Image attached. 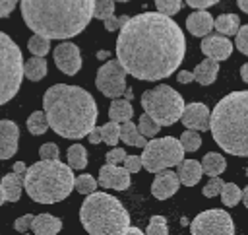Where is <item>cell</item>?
<instances>
[{
    "label": "cell",
    "mask_w": 248,
    "mask_h": 235,
    "mask_svg": "<svg viewBox=\"0 0 248 235\" xmlns=\"http://www.w3.org/2000/svg\"><path fill=\"white\" fill-rule=\"evenodd\" d=\"M186 39L170 16L143 12L120 27L116 39V60L136 80L155 82L169 78L182 64Z\"/></svg>",
    "instance_id": "obj_1"
},
{
    "label": "cell",
    "mask_w": 248,
    "mask_h": 235,
    "mask_svg": "<svg viewBox=\"0 0 248 235\" xmlns=\"http://www.w3.org/2000/svg\"><path fill=\"white\" fill-rule=\"evenodd\" d=\"M43 113L48 128L62 138H85L97 122V103L89 91L78 85L56 84L43 95Z\"/></svg>",
    "instance_id": "obj_2"
},
{
    "label": "cell",
    "mask_w": 248,
    "mask_h": 235,
    "mask_svg": "<svg viewBox=\"0 0 248 235\" xmlns=\"http://www.w3.org/2000/svg\"><path fill=\"white\" fill-rule=\"evenodd\" d=\"M95 0H21V17L31 31L46 39H72L93 17Z\"/></svg>",
    "instance_id": "obj_3"
},
{
    "label": "cell",
    "mask_w": 248,
    "mask_h": 235,
    "mask_svg": "<svg viewBox=\"0 0 248 235\" xmlns=\"http://www.w3.org/2000/svg\"><path fill=\"white\" fill-rule=\"evenodd\" d=\"M209 130L223 151L248 157V89L232 91L217 101L209 115Z\"/></svg>",
    "instance_id": "obj_4"
},
{
    "label": "cell",
    "mask_w": 248,
    "mask_h": 235,
    "mask_svg": "<svg viewBox=\"0 0 248 235\" xmlns=\"http://www.w3.org/2000/svg\"><path fill=\"white\" fill-rule=\"evenodd\" d=\"M74 171L60 159H41L25 169L23 186L33 202L56 204L74 190Z\"/></svg>",
    "instance_id": "obj_5"
},
{
    "label": "cell",
    "mask_w": 248,
    "mask_h": 235,
    "mask_svg": "<svg viewBox=\"0 0 248 235\" xmlns=\"http://www.w3.org/2000/svg\"><path fill=\"white\" fill-rule=\"evenodd\" d=\"M79 221L91 235H122L130 225V214L124 204L107 192H89L79 208Z\"/></svg>",
    "instance_id": "obj_6"
},
{
    "label": "cell",
    "mask_w": 248,
    "mask_h": 235,
    "mask_svg": "<svg viewBox=\"0 0 248 235\" xmlns=\"http://www.w3.org/2000/svg\"><path fill=\"white\" fill-rule=\"evenodd\" d=\"M141 107L159 126H170L180 120L184 99L176 89H172L167 84H161L153 89L143 91Z\"/></svg>",
    "instance_id": "obj_7"
},
{
    "label": "cell",
    "mask_w": 248,
    "mask_h": 235,
    "mask_svg": "<svg viewBox=\"0 0 248 235\" xmlns=\"http://www.w3.org/2000/svg\"><path fill=\"white\" fill-rule=\"evenodd\" d=\"M23 80V56L10 35L0 31V105L19 91Z\"/></svg>",
    "instance_id": "obj_8"
},
{
    "label": "cell",
    "mask_w": 248,
    "mask_h": 235,
    "mask_svg": "<svg viewBox=\"0 0 248 235\" xmlns=\"http://www.w3.org/2000/svg\"><path fill=\"white\" fill-rule=\"evenodd\" d=\"M141 167L149 173H159L163 169H170L178 165L184 159V148L180 140L172 136L165 138H153L151 142H145L141 151Z\"/></svg>",
    "instance_id": "obj_9"
},
{
    "label": "cell",
    "mask_w": 248,
    "mask_h": 235,
    "mask_svg": "<svg viewBox=\"0 0 248 235\" xmlns=\"http://www.w3.org/2000/svg\"><path fill=\"white\" fill-rule=\"evenodd\" d=\"M190 231L194 235H232L234 221L227 210L211 208L194 218L190 223Z\"/></svg>",
    "instance_id": "obj_10"
},
{
    "label": "cell",
    "mask_w": 248,
    "mask_h": 235,
    "mask_svg": "<svg viewBox=\"0 0 248 235\" xmlns=\"http://www.w3.org/2000/svg\"><path fill=\"white\" fill-rule=\"evenodd\" d=\"M95 85L97 89L105 95V97H120L124 95V91L128 89L126 85V72L120 66L118 60H108L105 62L99 70H97V78H95Z\"/></svg>",
    "instance_id": "obj_11"
},
{
    "label": "cell",
    "mask_w": 248,
    "mask_h": 235,
    "mask_svg": "<svg viewBox=\"0 0 248 235\" xmlns=\"http://www.w3.org/2000/svg\"><path fill=\"white\" fill-rule=\"evenodd\" d=\"M52 56H54L56 68L60 72H64L66 76H74L81 68V52H79L78 45H74L70 41H62L60 45H56Z\"/></svg>",
    "instance_id": "obj_12"
},
{
    "label": "cell",
    "mask_w": 248,
    "mask_h": 235,
    "mask_svg": "<svg viewBox=\"0 0 248 235\" xmlns=\"http://www.w3.org/2000/svg\"><path fill=\"white\" fill-rule=\"evenodd\" d=\"M132 179L128 169L114 165V163H107L99 169V181L97 185H101L103 188H112V190H126L130 186Z\"/></svg>",
    "instance_id": "obj_13"
},
{
    "label": "cell",
    "mask_w": 248,
    "mask_h": 235,
    "mask_svg": "<svg viewBox=\"0 0 248 235\" xmlns=\"http://www.w3.org/2000/svg\"><path fill=\"white\" fill-rule=\"evenodd\" d=\"M209 115L211 111L207 109V105L203 103H188L182 109L180 120L184 124V128H192V130H209Z\"/></svg>",
    "instance_id": "obj_14"
},
{
    "label": "cell",
    "mask_w": 248,
    "mask_h": 235,
    "mask_svg": "<svg viewBox=\"0 0 248 235\" xmlns=\"http://www.w3.org/2000/svg\"><path fill=\"white\" fill-rule=\"evenodd\" d=\"M202 52L207 56V58H213L217 62L221 60H227L231 54H232V43L231 39H227L225 35H205L202 39Z\"/></svg>",
    "instance_id": "obj_15"
},
{
    "label": "cell",
    "mask_w": 248,
    "mask_h": 235,
    "mask_svg": "<svg viewBox=\"0 0 248 235\" xmlns=\"http://www.w3.org/2000/svg\"><path fill=\"white\" fill-rule=\"evenodd\" d=\"M180 188V179L176 173L169 171V169H163L157 173L153 185H151V194L157 198V200H167L170 198L172 194H176Z\"/></svg>",
    "instance_id": "obj_16"
},
{
    "label": "cell",
    "mask_w": 248,
    "mask_h": 235,
    "mask_svg": "<svg viewBox=\"0 0 248 235\" xmlns=\"http://www.w3.org/2000/svg\"><path fill=\"white\" fill-rule=\"evenodd\" d=\"M19 128L14 120H0V159H10L17 151Z\"/></svg>",
    "instance_id": "obj_17"
},
{
    "label": "cell",
    "mask_w": 248,
    "mask_h": 235,
    "mask_svg": "<svg viewBox=\"0 0 248 235\" xmlns=\"http://www.w3.org/2000/svg\"><path fill=\"white\" fill-rule=\"evenodd\" d=\"M186 27L196 37H205L213 29V16L205 10H196L186 17Z\"/></svg>",
    "instance_id": "obj_18"
},
{
    "label": "cell",
    "mask_w": 248,
    "mask_h": 235,
    "mask_svg": "<svg viewBox=\"0 0 248 235\" xmlns=\"http://www.w3.org/2000/svg\"><path fill=\"white\" fill-rule=\"evenodd\" d=\"M29 229L35 235H54L62 229V219L50 214H39V216H33Z\"/></svg>",
    "instance_id": "obj_19"
},
{
    "label": "cell",
    "mask_w": 248,
    "mask_h": 235,
    "mask_svg": "<svg viewBox=\"0 0 248 235\" xmlns=\"http://www.w3.org/2000/svg\"><path fill=\"white\" fill-rule=\"evenodd\" d=\"M202 163L200 161H196V159H182L180 163H178V179H180V185H184V186H194V185H198L200 183V179H202Z\"/></svg>",
    "instance_id": "obj_20"
},
{
    "label": "cell",
    "mask_w": 248,
    "mask_h": 235,
    "mask_svg": "<svg viewBox=\"0 0 248 235\" xmlns=\"http://www.w3.org/2000/svg\"><path fill=\"white\" fill-rule=\"evenodd\" d=\"M217 72H219V62L213 58H205L202 60L194 70V82H198L200 85H211L217 80Z\"/></svg>",
    "instance_id": "obj_21"
},
{
    "label": "cell",
    "mask_w": 248,
    "mask_h": 235,
    "mask_svg": "<svg viewBox=\"0 0 248 235\" xmlns=\"http://www.w3.org/2000/svg\"><path fill=\"white\" fill-rule=\"evenodd\" d=\"M0 185H2V190H4L6 200L8 202H17L19 196H21V190H23V173L12 171V173H8V175L2 177Z\"/></svg>",
    "instance_id": "obj_22"
},
{
    "label": "cell",
    "mask_w": 248,
    "mask_h": 235,
    "mask_svg": "<svg viewBox=\"0 0 248 235\" xmlns=\"http://www.w3.org/2000/svg\"><path fill=\"white\" fill-rule=\"evenodd\" d=\"M48 64L45 60V56H31L29 60L23 62V76L31 82H39L46 76Z\"/></svg>",
    "instance_id": "obj_23"
},
{
    "label": "cell",
    "mask_w": 248,
    "mask_h": 235,
    "mask_svg": "<svg viewBox=\"0 0 248 235\" xmlns=\"http://www.w3.org/2000/svg\"><path fill=\"white\" fill-rule=\"evenodd\" d=\"M118 140H122L128 146H136V148H143L145 146V136L140 134L138 124H134L132 118L120 122V136H118Z\"/></svg>",
    "instance_id": "obj_24"
},
{
    "label": "cell",
    "mask_w": 248,
    "mask_h": 235,
    "mask_svg": "<svg viewBox=\"0 0 248 235\" xmlns=\"http://www.w3.org/2000/svg\"><path fill=\"white\" fill-rule=\"evenodd\" d=\"M108 117L110 120L114 122H124V120H130L134 117V107L128 99H120V97H114V101L110 103L108 107Z\"/></svg>",
    "instance_id": "obj_25"
},
{
    "label": "cell",
    "mask_w": 248,
    "mask_h": 235,
    "mask_svg": "<svg viewBox=\"0 0 248 235\" xmlns=\"http://www.w3.org/2000/svg\"><path fill=\"white\" fill-rule=\"evenodd\" d=\"M200 163H202V171H203L205 175H209V177H217V175H221V173L227 169L225 157H223L221 153H217V151L205 153Z\"/></svg>",
    "instance_id": "obj_26"
},
{
    "label": "cell",
    "mask_w": 248,
    "mask_h": 235,
    "mask_svg": "<svg viewBox=\"0 0 248 235\" xmlns=\"http://www.w3.org/2000/svg\"><path fill=\"white\" fill-rule=\"evenodd\" d=\"M213 27L217 29V33L229 37V35H234L240 27V17L236 14H221L217 16V19H213Z\"/></svg>",
    "instance_id": "obj_27"
},
{
    "label": "cell",
    "mask_w": 248,
    "mask_h": 235,
    "mask_svg": "<svg viewBox=\"0 0 248 235\" xmlns=\"http://www.w3.org/2000/svg\"><path fill=\"white\" fill-rule=\"evenodd\" d=\"M68 165L72 169H85L87 165V150L81 144H74L68 148Z\"/></svg>",
    "instance_id": "obj_28"
},
{
    "label": "cell",
    "mask_w": 248,
    "mask_h": 235,
    "mask_svg": "<svg viewBox=\"0 0 248 235\" xmlns=\"http://www.w3.org/2000/svg\"><path fill=\"white\" fill-rule=\"evenodd\" d=\"M219 196H221V202L225 206L232 208V206H236L242 200V190L234 183H223V188H221Z\"/></svg>",
    "instance_id": "obj_29"
},
{
    "label": "cell",
    "mask_w": 248,
    "mask_h": 235,
    "mask_svg": "<svg viewBox=\"0 0 248 235\" xmlns=\"http://www.w3.org/2000/svg\"><path fill=\"white\" fill-rule=\"evenodd\" d=\"M27 130L33 134V136H41L48 130V122H46V117L43 111H33L27 118Z\"/></svg>",
    "instance_id": "obj_30"
},
{
    "label": "cell",
    "mask_w": 248,
    "mask_h": 235,
    "mask_svg": "<svg viewBox=\"0 0 248 235\" xmlns=\"http://www.w3.org/2000/svg\"><path fill=\"white\" fill-rule=\"evenodd\" d=\"M99 132H101V142H105L108 146H116L118 144V136H120V122L108 120L107 124L99 126Z\"/></svg>",
    "instance_id": "obj_31"
},
{
    "label": "cell",
    "mask_w": 248,
    "mask_h": 235,
    "mask_svg": "<svg viewBox=\"0 0 248 235\" xmlns=\"http://www.w3.org/2000/svg\"><path fill=\"white\" fill-rule=\"evenodd\" d=\"M27 49H29V52H31L33 56H45V54H48V50H50V39H46V37L35 33V35L29 39Z\"/></svg>",
    "instance_id": "obj_32"
},
{
    "label": "cell",
    "mask_w": 248,
    "mask_h": 235,
    "mask_svg": "<svg viewBox=\"0 0 248 235\" xmlns=\"http://www.w3.org/2000/svg\"><path fill=\"white\" fill-rule=\"evenodd\" d=\"M138 130H140V134L141 136H145V138H155V134L161 130V126L147 115V113H143L141 117H140V122H138Z\"/></svg>",
    "instance_id": "obj_33"
},
{
    "label": "cell",
    "mask_w": 248,
    "mask_h": 235,
    "mask_svg": "<svg viewBox=\"0 0 248 235\" xmlns=\"http://www.w3.org/2000/svg\"><path fill=\"white\" fill-rule=\"evenodd\" d=\"M180 144L184 148V151H196L200 146H202V136L198 134V130H192V128H186L180 136Z\"/></svg>",
    "instance_id": "obj_34"
},
{
    "label": "cell",
    "mask_w": 248,
    "mask_h": 235,
    "mask_svg": "<svg viewBox=\"0 0 248 235\" xmlns=\"http://www.w3.org/2000/svg\"><path fill=\"white\" fill-rule=\"evenodd\" d=\"M114 14V0H95L93 2V17L107 19Z\"/></svg>",
    "instance_id": "obj_35"
},
{
    "label": "cell",
    "mask_w": 248,
    "mask_h": 235,
    "mask_svg": "<svg viewBox=\"0 0 248 235\" xmlns=\"http://www.w3.org/2000/svg\"><path fill=\"white\" fill-rule=\"evenodd\" d=\"M74 188L79 192V194H89L97 188V181L93 179V175H79L78 179H74Z\"/></svg>",
    "instance_id": "obj_36"
},
{
    "label": "cell",
    "mask_w": 248,
    "mask_h": 235,
    "mask_svg": "<svg viewBox=\"0 0 248 235\" xmlns=\"http://www.w3.org/2000/svg\"><path fill=\"white\" fill-rule=\"evenodd\" d=\"M147 235H167L169 233V227H167V219L163 216H153L149 219V225L145 229Z\"/></svg>",
    "instance_id": "obj_37"
},
{
    "label": "cell",
    "mask_w": 248,
    "mask_h": 235,
    "mask_svg": "<svg viewBox=\"0 0 248 235\" xmlns=\"http://www.w3.org/2000/svg\"><path fill=\"white\" fill-rule=\"evenodd\" d=\"M155 6L165 16H174L182 8V0H155Z\"/></svg>",
    "instance_id": "obj_38"
},
{
    "label": "cell",
    "mask_w": 248,
    "mask_h": 235,
    "mask_svg": "<svg viewBox=\"0 0 248 235\" xmlns=\"http://www.w3.org/2000/svg\"><path fill=\"white\" fill-rule=\"evenodd\" d=\"M234 35H236L234 47H236L242 54H246V56H248V23H246V25H242V27H238V31H236Z\"/></svg>",
    "instance_id": "obj_39"
},
{
    "label": "cell",
    "mask_w": 248,
    "mask_h": 235,
    "mask_svg": "<svg viewBox=\"0 0 248 235\" xmlns=\"http://www.w3.org/2000/svg\"><path fill=\"white\" fill-rule=\"evenodd\" d=\"M221 188H223V179H219V175L211 177L209 183L203 186V196L205 198H213V196H217L221 192Z\"/></svg>",
    "instance_id": "obj_40"
},
{
    "label": "cell",
    "mask_w": 248,
    "mask_h": 235,
    "mask_svg": "<svg viewBox=\"0 0 248 235\" xmlns=\"http://www.w3.org/2000/svg\"><path fill=\"white\" fill-rule=\"evenodd\" d=\"M39 155H41V159H58L60 157V150H58V146L54 142H46V144L41 146Z\"/></svg>",
    "instance_id": "obj_41"
},
{
    "label": "cell",
    "mask_w": 248,
    "mask_h": 235,
    "mask_svg": "<svg viewBox=\"0 0 248 235\" xmlns=\"http://www.w3.org/2000/svg\"><path fill=\"white\" fill-rule=\"evenodd\" d=\"M128 17H130V16H118V17H116V16L112 14V16H108L107 19H103V21H105V29H107V31H116V29H120V27L128 21Z\"/></svg>",
    "instance_id": "obj_42"
},
{
    "label": "cell",
    "mask_w": 248,
    "mask_h": 235,
    "mask_svg": "<svg viewBox=\"0 0 248 235\" xmlns=\"http://www.w3.org/2000/svg\"><path fill=\"white\" fill-rule=\"evenodd\" d=\"M122 167L124 169H128V173L132 175V173H138L140 171V167H141V159H140V155H126L124 159H122Z\"/></svg>",
    "instance_id": "obj_43"
},
{
    "label": "cell",
    "mask_w": 248,
    "mask_h": 235,
    "mask_svg": "<svg viewBox=\"0 0 248 235\" xmlns=\"http://www.w3.org/2000/svg\"><path fill=\"white\" fill-rule=\"evenodd\" d=\"M126 157V151H124V148H112L107 155H105V159H107V163H114V165H118V163H122V159Z\"/></svg>",
    "instance_id": "obj_44"
},
{
    "label": "cell",
    "mask_w": 248,
    "mask_h": 235,
    "mask_svg": "<svg viewBox=\"0 0 248 235\" xmlns=\"http://www.w3.org/2000/svg\"><path fill=\"white\" fill-rule=\"evenodd\" d=\"M31 219H33V214H25V216L17 218V219L14 221V229L19 231V233L29 231V227H31Z\"/></svg>",
    "instance_id": "obj_45"
},
{
    "label": "cell",
    "mask_w": 248,
    "mask_h": 235,
    "mask_svg": "<svg viewBox=\"0 0 248 235\" xmlns=\"http://www.w3.org/2000/svg\"><path fill=\"white\" fill-rule=\"evenodd\" d=\"M17 2L19 0H0V19L8 17L14 12V8L17 6Z\"/></svg>",
    "instance_id": "obj_46"
},
{
    "label": "cell",
    "mask_w": 248,
    "mask_h": 235,
    "mask_svg": "<svg viewBox=\"0 0 248 235\" xmlns=\"http://www.w3.org/2000/svg\"><path fill=\"white\" fill-rule=\"evenodd\" d=\"M219 0H186V4L190 8H196V10H203V8H211L215 6Z\"/></svg>",
    "instance_id": "obj_47"
},
{
    "label": "cell",
    "mask_w": 248,
    "mask_h": 235,
    "mask_svg": "<svg viewBox=\"0 0 248 235\" xmlns=\"http://www.w3.org/2000/svg\"><path fill=\"white\" fill-rule=\"evenodd\" d=\"M176 80H178L180 84H190V82H194V74L188 72V70H182V72H178Z\"/></svg>",
    "instance_id": "obj_48"
},
{
    "label": "cell",
    "mask_w": 248,
    "mask_h": 235,
    "mask_svg": "<svg viewBox=\"0 0 248 235\" xmlns=\"http://www.w3.org/2000/svg\"><path fill=\"white\" fill-rule=\"evenodd\" d=\"M240 78H242V82H246V84H248V62L240 66Z\"/></svg>",
    "instance_id": "obj_49"
},
{
    "label": "cell",
    "mask_w": 248,
    "mask_h": 235,
    "mask_svg": "<svg viewBox=\"0 0 248 235\" xmlns=\"http://www.w3.org/2000/svg\"><path fill=\"white\" fill-rule=\"evenodd\" d=\"M122 233H134V235H141V229H140V227H132V225H126Z\"/></svg>",
    "instance_id": "obj_50"
},
{
    "label": "cell",
    "mask_w": 248,
    "mask_h": 235,
    "mask_svg": "<svg viewBox=\"0 0 248 235\" xmlns=\"http://www.w3.org/2000/svg\"><path fill=\"white\" fill-rule=\"evenodd\" d=\"M25 169H27V165H25L23 161H17V163H14V171H17V173H25Z\"/></svg>",
    "instance_id": "obj_51"
},
{
    "label": "cell",
    "mask_w": 248,
    "mask_h": 235,
    "mask_svg": "<svg viewBox=\"0 0 248 235\" xmlns=\"http://www.w3.org/2000/svg\"><path fill=\"white\" fill-rule=\"evenodd\" d=\"M236 4H238V8H240L242 12L248 14V0H236Z\"/></svg>",
    "instance_id": "obj_52"
},
{
    "label": "cell",
    "mask_w": 248,
    "mask_h": 235,
    "mask_svg": "<svg viewBox=\"0 0 248 235\" xmlns=\"http://www.w3.org/2000/svg\"><path fill=\"white\" fill-rule=\"evenodd\" d=\"M108 54H110L108 50H99V52H97V58H99V60H107Z\"/></svg>",
    "instance_id": "obj_53"
},
{
    "label": "cell",
    "mask_w": 248,
    "mask_h": 235,
    "mask_svg": "<svg viewBox=\"0 0 248 235\" xmlns=\"http://www.w3.org/2000/svg\"><path fill=\"white\" fill-rule=\"evenodd\" d=\"M242 200H244V206H246V210H248V185H246V188L242 190Z\"/></svg>",
    "instance_id": "obj_54"
},
{
    "label": "cell",
    "mask_w": 248,
    "mask_h": 235,
    "mask_svg": "<svg viewBox=\"0 0 248 235\" xmlns=\"http://www.w3.org/2000/svg\"><path fill=\"white\" fill-rule=\"evenodd\" d=\"M6 202V196H4V190H2V185H0V206Z\"/></svg>",
    "instance_id": "obj_55"
},
{
    "label": "cell",
    "mask_w": 248,
    "mask_h": 235,
    "mask_svg": "<svg viewBox=\"0 0 248 235\" xmlns=\"http://www.w3.org/2000/svg\"><path fill=\"white\" fill-rule=\"evenodd\" d=\"M114 2H128V0H114Z\"/></svg>",
    "instance_id": "obj_56"
},
{
    "label": "cell",
    "mask_w": 248,
    "mask_h": 235,
    "mask_svg": "<svg viewBox=\"0 0 248 235\" xmlns=\"http://www.w3.org/2000/svg\"><path fill=\"white\" fill-rule=\"evenodd\" d=\"M246 177H248V165H246Z\"/></svg>",
    "instance_id": "obj_57"
}]
</instances>
